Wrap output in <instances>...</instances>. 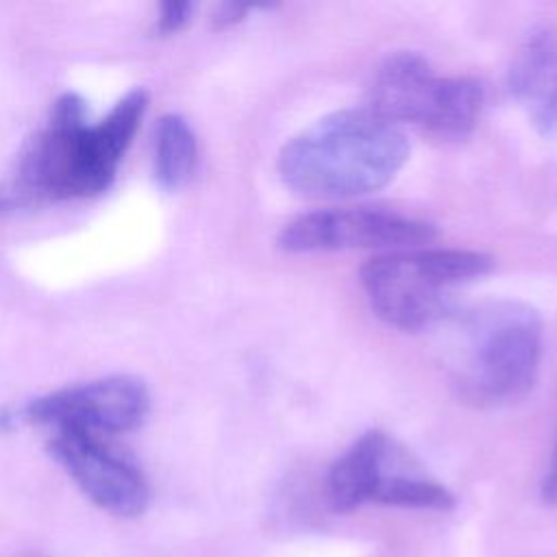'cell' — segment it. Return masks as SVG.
Wrapping results in <instances>:
<instances>
[{"instance_id": "1", "label": "cell", "mask_w": 557, "mask_h": 557, "mask_svg": "<svg viewBox=\"0 0 557 557\" xmlns=\"http://www.w3.org/2000/svg\"><path fill=\"white\" fill-rule=\"evenodd\" d=\"M146 107L148 94L133 89L102 120L89 124L85 100L63 94L48 124L26 144L15 170L0 183V213L104 191L115 178Z\"/></svg>"}, {"instance_id": "2", "label": "cell", "mask_w": 557, "mask_h": 557, "mask_svg": "<svg viewBox=\"0 0 557 557\" xmlns=\"http://www.w3.org/2000/svg\"><path fill=\"white\" fill-rule=\"evenodd\" d=\"M405 131L372 109L329 113L292 137L278 154L283 183L307 198L342 200L385 187L405 165Z\"/></svg>"}, {"instance_id": "3", "label": "cell", "mask_w": 557, "mask_h": 557, "mask_svg": "<svg viewBox=\"0 0 557 557\" xmlns=\"http://www.w3.org/2000/svg\"><path fill=\"white\" fill-rule=\"evenodd\" d=\"M446 355L466 403L494 407L518 400L540 370L542 320L520 300L481 302L457 318Z\"/></svg>"}, {"instance_id": "4", "label": "cell", "mask_w": 557, "mask_h": 557, "mask_svg": "<svg viewBox=\"0 0 557 557\" xmlns=\"http://www.w3.org/2000/svg\"><path fill=\"white\" fill-rule=\"evenodd\" d=\"M492 257L461 248L383 252L361 268V285L374 313L403 331H420L446 313L453 285L492 270Z\"/></svg>"}, {"instance_id": "5", "label": "cell", "mask_w": 557, "mask_h": 557, "mask_svg": "<svg viewBox=\"0 0 557 557\" xmlns=\"http://www.w3.org/2000/svg\"><path fill=\"white\" fill-rule=\"evenodd\" d=\"M483 89L472 78L437 76L418 52H396L376 70L370 104L394 124H411L442 139L466 137L481 113Z\"/></svg>"}, {"instance_id": "6", "label": "cell", "mask_w": 557, "mask_h": 557, "mask_svg": "<svg viewBox=\"0 0 557 557\" xmlns=\"http://www.w3.org/2000/svg\"><path fill=\"white\" fill-rule=\"evenodd\" d=\"M435 226L385 209L348 207L300 215L283 226L278 246L287 252L320 250H394L413 248L435 239Z\"/></svg>"}, {"instance_id": "7", "label": "cell", "mask_w": 557, "mask_h": 557, "mask_svg": "<svg viewBox=\"0 0 557 557\" xmlns=\"http://www.w3.org/2000/svg\"><path fill=\"white\" fill-rule=\"evenodd\" d=\"M146 385L126 374L70 385L30 400L26 420L57 429H78L94 435L124 433L139 426L148 413Z\"/></svg>"}, {"instance_id": "8", "label": "cell", "mask_w": 557, "mask_h": 557, "mask_svg": "<svg viewBox=\"0 0 557 557\" xmlns=\"http://www.w3.org/2000/svg\"><path fill=\"white\" fill-rule=\"evenodd\" d=\"M48 448L96 507L122 518H135L148 509L152 494L144 472L98 435L57 429Z\"/></svg>"}, {"instance_id": "9", "label": "cell", "mask_w": 557, "mask_h": 557, "mask_svg": "<svg viewBox=\"0 0 557 557\" xmlns=\"http://www.w3.org/2000/svg\"><path fill=\"white\" fill-rule=\"evenodd\" d=\"M509 89L540 135L557 133V26H542L524 39L509 70Z\"/></svg>"}, {"instance_id": "10", "label": "cell", "mask_w": 557, "mask_h": 557, "mask_svg": "<svg viewBox=\"0 0 557 557\" xmlns=\"http://www.w3.org/2000/svg\"><path fill=\"white\" fill-rule=\"evenodd\" d=\"M389 435L383 431L363 433L329 470L326 498L333 511H352L370 503V490L387 450Z\"/></svg>"}, {"instance_id": "11", "label": "cell", "mask_w": 557, "mask_h": 557, "mask_svg": "<svg viewBox=\"0 0 557 557\" xmlns=\"http://www.w3.org/2000/svg\"><path fill=\"white\" fill-rule=\"evenodd\" d=\"M198 161L196 135L178 113H165L154 131V178L163 189H181Z\"/></svg>"}, {"instance_id": "12", "label": "cell", "mask_w": 557, "mask_h": 557, "mask_svg": "<svg viewBox=\"0 0 557 557\" xmlns=\"http://www.w3.org/2000/svg\"><path fill=\"white\" fill-rule=\"evenodd\" d=\"M194 4L191 2H163L159 7V15H157V33L159 35H172L176 30H181L189 17H191Z\"/></svg>"}, {"instance_id": "13", "label": "cell", "mask_w": 557, "mask_h": 557, "mask_svg": "<svg viewBox=\"0 0 557 557\" xmlns=\"http://www.w3.org/2000/svg\"><path fill=\"white\" fill-rule=\"evenodd\" d=\"M246 11H248V7H244V4H233V2L220 4L218 11L213 13V24H215V28L231 26V24L239 22L246 15Z\"/></svg>"}, {"instance_id": "14", "label": "cell", "mask_w": 557, "mask_h": 557, "mask_svg": "<svg viewBox=\"0 0 557 557\" xmlns=\"http://www.w3.org/2000/svg\"><path fill=\"white\" fill-rule=\"evenodd\" d=\"M542 498L546 505H557V448H555L550 468L542 481Z\"/></svg>"}]
</instances>
